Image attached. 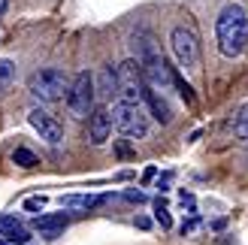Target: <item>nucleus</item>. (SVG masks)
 <instances>
[{
    "mask_svg": "<svg viewBox=\"0 0 248 245\" xmlns=\"http://www.w3.org/2000/svg\"><path fill=\"white\" fill-rule=\"evenodd\" d=\"M94 76L88 70H82L76 73V79L70 82V91H67V109H70V115H76V118H88L94 112Z\"/></svg>",
    "mask_w": 248,
    "mask_h": 245,
    "instance_id": "obj_4",
    "label": "nucleus"
},
{
    "mask_svg": "<svg viewBox=\"0 0 248 245\" xmlns=\"http://www.w3.org/2000/svg\"><path fill=\"white\" fill-rule=\"evenodd\" d=\"M170 46H172V55H176L179 67H185V70H197V67H200V40H197V33L191 28H185V24L172 28Z\"/></svg>",
    "mask_w": 248,
    "mask_h": 245,
    "instance_id": "obj_6",
    "label": "nucleus"
},
{
    "mask_svg": "<svg viewBox=\"0 0 248 245\" xmlns=\"http://www.w3.org/2000/svg\"><path fill=\"white\" fill-rule=\"evenodd\" d=\"M109 118H112V127L118 133H124V137L130 139H142L148 133V112L145 106H130V103H115L112 109H109Z\"/></svg>",
    "mask_w": 248,
    "mask_h": 245,
    "instance_id": "obj_3",
    "label": "nucleus"
},
{
    "mask_svg": "<svg viewBox=\"0 0 248 245\" xmlns=\"http://www.w3.org/2000/svg\"><path fill=\"white\" fill-rule=\"evenodd\" d=\"M233 130H236L239 139H248V103L236 112V121H233Z\"/></svg>",
    "mask_w": 248,
    "mask_h": 245,
    "instance_id": "obj_16",
    "label": "nucleus"
},
{
    "mask_svg": "<svg viewBox=\"0 0 248 245\" xmlns=\"http://www.w3.org/2000/svg\"><path fill=\"white\" fill-rule=\"evenodd\" d=\"M94 94H100V97H112V94H118V79H115V73L112 70H100L97 73V79H94Z\"/></svg>",
    "mask_w": 248,
    "mask_h": 245,
    "instance_id": "obj_13",
    "label": "nucleus"
},
{
    "mask_svg": "<svg viewBox=\"0 0 248 245\" xmlns=\"http://www.w3.org/2000/svg\"><path fill=\"white\" fill-rule=\"evenodd\" d=\"M24 209L28 212H43L46 209V197H28L24 200Z\"/></svg>",
    "mask_w": 248,
    "mask_h": 245,
    "instance_id": "obj_17",
    "label": "nucleus"
},
{
    "mask_svg": "<svg viewBox=\"0 0 248 245\" xmlns=\"http://www.w3.org/2000/svg\"><path fill=\"white\" fill-rule=\"evenodd\" d=\"M12 164L31 169V167H36V154H33L31 149H16V152H12Z\"/></svg>",
    "mask_w": 248,
    "mask_h": 245,
    "instance_id": "obj_15",
    "label": "nucleus"
},
{
    "mask_svg": "<svg viewBox=\"0 0 248 245\" xmlns=\"http://www.w3.org/2000/svg\"><path fill=\"white\" fill-rule=\"evenodd\" d=\"M0 239L9 242V245H28L31 242V233L12 215H0Z\"/></svg>",
    "mask_w": 248,
    "mask_h": 245,
    "instance_id": "obj_9",
    "label": "nucleus"
},
{
    "mask_svg": "<svg viewBox=\"0 0 248 245\" xmlns=\"http://www.w3.org/2000/svg\"><path fill=\"white\" fill-rule=\"evenodd\" d=\"M124 197H127L130 203H145V194H142V191H127Z\"/></svg>",
    "mask_w": 248,
    "mask_h": 245,
    "instance_id": "obj_19",
    "label": "nucleus"
},
{
    "mask_svg": "<svg viewBox=\"0 0 248 245\" xmlns=\"http://www.w3.org/2000/svg\"><path fill=\"white\" fill-rule=\"evenodd\" d=\"M28 91L36 97V100H46V103H55V100H64L67 91H70V76L64 70H40L28 79Z\"/></svg>",
    "mask_w": 248,
    "mask_h": 245,
    "instance_id": "obj_2",
    "label": "nucleus"
},
{
    "mask_svg": "<svg viewBox=\"0 0 248 245\" xmlns=\"http://www.w3.org/2000/svg\"><path fill=\"white\" fill-rule=\"evenodd\" d=\"M142 106L148 109V115H155L160 121V124H170L172 112H170V106L164 100V94H157L155 88H148V85H145V91H142Z\"/></svg>",
    "mask_w": 248,
    "mask_h": 245,
    "instance_id": "obj_10",
    "label": "nucleus"
},
{
    "mask_svg": "<svg viewBox=\"0 0 248 245\" xmlns=\"http://www.w3.org/2000/svg\"><path fill=\"white\" fill-rule=\"evenodd\" d=\"M109 137H112V118H109V109L97 106L88 115V139H91V145H103Z\"/></svg>",
    "mask_w": 248,
    "mask_h": 245,
    "instance_id": "obj_8",
    "label": "nucleus"
},
{
    "mask_svg": "<svg viewBox=\"0 0 248 245\" xmlns=\"http://www.w3.org/2000/svg\"><path fill=\"white\" fill-rule=\"evenodd\" d=\"M6 6H9V0H0V18L6 15Z\"/></svg>",
    "mask_w": 248,
    "mask_h": 245,
    "instance_id": "obj_20",
    "label": "nucleus"
},
{
    "mask_svg": "<svg viewBox=\"0 0 248 245\" xmlns=\"http://www.w3.org/2000/svg\"><path fill=\"white\" fill-rule=\"evenodd\" d=\"M106 197H94V194H67L61 197V209H91V206H100Z\"/></svg>",
    "mask_w": 248,
    "mask_h": 245,
    "instance_id": "obj_11",
    "label": "nucleus"
},
{
    "mask_svg": "<svg viewBox=\"0 0 248 245\" xmlns=\"http://www.w3.org/2000/svg\"><path fill=\"white\" fill-rule=\"evenodd\" d=\"M182 209H188L191 215L197 212V203H194V197H191V194H182Z\"/></svg>",
    "mask_w": 248,
    "mask_h": 245,
    "instance_id": "obj_18",
    "label": "nucleus"
},
{
    "mask_svg": "<svg viewBox=\"0 0 248 245\" xmlns=\"http://www.w3.org/2000/svg\"><path fill=\"white\" fill-rule=\"evenodd\" d=\"M115 79H118V94H121V103H130V106H142V91H145V76H142V67L136 61H124V64L115 70Z\"/></svg>",
    "mask_w": 248,
    "mask_h": 245,
    "instance_id": "obj_5",
    "label": "nucleus"
},
{
    "mask_svg": "<svg viewBox=\"0 0 248 245\" xmlns=\"http://www.w3.org/2000/svg\"><path fill=\"white\" fill-rule=\"evenodd\" d=\"M215 36H218L221 55L236 58L245 52V46H248V12L242 9V3H227L218 12Z\"/></svg>",
    "mask_w": 248,
    "mask_h": 245,
    "instance_id": "obj_1",
    "label": "nucleus"
},
{
    "mask_svg": "<svg viewBox=\"0 0 248 245\" xmlns=\"http://www.w3.org/2000/svg\"><path fill=\"white\" fill-rule=\"evenodd\" d=\"M12 79H16V64L9 58H0V94H3V88Z\"/></svg>",
    "mask_w": 248,
    "mask_h": 245,
    "instance_id": "obj_14",
    "label": "nucleus"
},
{
    "mask_svg": "<svg viewBox=\"0 0 248 245\" xmlns=\"http://www.w3.org/2000/svg\"><path fill=\"white\" fill-rule=\"evenodd\" d=\"M28 121H31V127L40 133V139H46L48 145H58V142H64V127H61V121L55 115H48L46 109L40 106H33L31 112H28Z\"/></svg>",
    "mask_w": 248,
    "mask_h": 245,
    "instance_id": "obj_7",
    "label": "nucleus"
},
{
    "mask_svg": "<svg viewBox=\"0 0 248 245\" xmlns=\"http://www.w3.org/2000/svg\"><path fill=\"white\" fill-rule=\"evenodd\" d=\"M33 227L40 230V233H43L46 239H55V236L61 233V230L67 227V218H64V215H46V218H36Z\"/></svg>",
    "mask_w": 248,
    "mask_h": 245,
    "instance_id": "obj_12",
    "label": "nucleus"
},
{
    "mask_svg": "<svg viewBox=\"0 0 248 245\" xmlns=\"http://www.w3.org/2000/svg\"><path fill=\"white\" fill-rule=\"evenodd\" d=\"M0 245H9V242H3V239H0Z\"/></svg>",
    "mask_w": 248,
    "mask_h": 245,
    "instance_id": "obj_21",
    "label": "nucleus"
}]
</instances>
